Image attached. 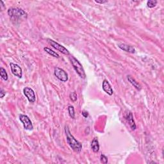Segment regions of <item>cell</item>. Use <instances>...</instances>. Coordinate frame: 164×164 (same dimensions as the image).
Masks as SVG:
<instances>
[{
  "mask_svg": "<svg viewBox=\"0 0 164 164\" xmlns=\"http://www.w3.org/2000/svg\"><path fill=\"white\" fill-rule=\"evenodd\" d=\"M65 132H66V135L67 142L69 146L76 152H78V153L80 152L82 149V144L80 142H78L71 134L68 126H65Z\"/></svg>",
  "mask_w": 164,
  "mask_h": 164,
  "instance_id": "obj_1",
  "label": "cell"
},
{
  "mask_svg": "<svg viewBox=\"0 0 164 164\" xmlns=\"http://www.w3.org/2000/svg\"><path fill=\"white\" fill-rule=\"evenodd\" d=\"M7 13L12 21L15 22H19L26 19L28 16L27 13L19 8H10L8 10Z\"/></svg>",
  "mask_w": 164,
  "mask_h": 164,
  "instance_id": "obj_2",
  "label": "cell"
},
{
  "mask_svg": "<svg viewBox=\"0 0 164 164\" xmlns=\"http://www.w3.org/2000/svg\"><path fill=\"white\" fill-rule=\"evenodd\" d=\"M69 60L71 62L72 66H73V68L75 70L76 73L80 76V78L85 79L86 78V74L85 73V70L83 69V67L82 66L81 63L79 62L77 59L75 58L74 56H70L69 57Z\"/></svg>",
  "mask_w": 164,
  "mask_h": 164,
  "instance_id": "obj_3",
  "label": "cell"
},
{
  "mask_svg": "<svg viewBox=\"0 0 164 164\" xmlns=\"http://www.w3.org/2000/svg\"><path fill=\"white\" fill-rule=\"evenodd\" d=\"M47 41L48 43L51 45V46H52L53 47H54L55 49L58 51V52H60V53H63V54L66 55H70V53L68 51V49H67L66 47L63 46H62V45L58 43V42H55V41H53L51 39H47Z\"/></svg>",
  "mask_w": 164,
  "mask_h": 164,
  "instance_id": "obj_4",
  "label": "cell"
},
{
  "mask_svg": "<svg viewBox=\"0 0 164 164\" xmlns=\"http://www.w3.org/2000/svg\"><path fill=\"white\" fill-rule=\"evenodd\" d=\"M54 75L59 80L62 82H66L68 80V75L65 70L60 68V67H55L54 70Z\"/></svg>",
  "mask_w": 164,
  "mask_h": 164,
  "instance_id": "obj_5",
  "label": "cell"
},
{
  "mask_svg": "<svg viewBox=\"0 0 164 164\" xmlns=\"http://www.w3.org/2000/svg\"><path fill=\"white\" fill-rule=\"evenodd\" d=\"M19 119L23 124L24 128L26 130H32L33 129V124L31 121L30 119L27 115L21 114L19 115Z\"/></svg>",
  "mask_w": 164,
  "mask_h": 164,
  "instance_id": "obj_6",
  "label": "cell"
},
{
  "mask_svg": "<svg viewBox=\"0 0 164 164\" xmlns=\"http://www.w3.org/2000/svg\"><path fill=\"white\" fill-rule=\"evenodd\" d=\"M23 93L24 96L27 98L28 100L30 103H34L36 101V96L35 92L30 87H24L23 89Z\"/></svg>",
  "mask_w": 164,
  "mask_h": 164,
  "instance_id": "obj_7",
  "label": "cell"
},
{
  "mask_svg": "<svg viewBox=\"0 0 164 164\" xmlns=\"http://www.w3.org/2000/svg\"><path fill=\"white\" fill-rule=\"evenodd\" d=\"M10 66L12 74L15 76H16V77H18L19 78H21L22 76V72L21 67L19 66V65L14 63H10Z\"/></svg>",
  "mask_w": 164,
  "mask_h": 164,
  "instance_id": "obj_8",
  "label": "cell"
},
{
  "mask_svg": "<svg viewBox=\"0 0 164 164\" xmlns=\"http://www.w3.org/2000/svg\"><path fill=\"white\" fill-rule=\"evenodd\" d=\"M102 88L104 91L110 96H112L113 94V93H114L112 87L110 85V84L108 81V80H103L102 83Z\"/></svg>",
  "mask_w": 164,
  "mask_h": 164,
  "instance_id": "obj_9",
  "label": "cell"
},
{
  "mask_svg": "<svg viewBox=\"0 0 164 164\" xmlns=\"http://www.w3.org/2000/svg\"><path fill=\"white\" fill-rule=\"evenodd\" d=\"M118 47H119L121 49H122L126 52H128L129 53H135V48L131 46H129V45L124 44V43H119L118 44Z\"/></svg>",
  "mask_w": 164,
  "mask_h": 164,
  "instance_id": "obj_10",
  "label": "cell"
},
{
  "mask_svg": "<svg viewBox=\"0 0 164 164\" xmlns=\"http://www.w3.org/2000/svg\"><path fill=\"white\" fill-rule=\"evenodd\" d=\"M126 119L128 121V123L129 124V125L131 127V128L132 130H135L136 129V124L135 123V121L134 119V116H133V114L131 112H129V114L126 116Z\"/></svg>",
  "mask_w": 164,
  "mask_h": 164,
  "instance_id": "obj_11",
  "label": "cell"
},
{
  "mask_svg": "<svg viewBox=\"0 0 164 164\" xmlns=\"http://www.w3.org/2000/svg\"><path fill=\"white\" fill-rule=\"evenodd\" d=\"M127 79H128V80L129 81V83H131L135 89H137L138 90H140L142 89V87H141L140 85L138 83V82L135 80L131 75L127 76Z\"/></svg>",
  "mask_w": 164,
  "mask_h": 164,
  "instance_id": "obj_12",
  "label": "cell"
},
{
  "mask_svg": "<svg viewBox=\"0 0 164 164\" xmlns=\"http://www.w3.org/2000/svg\"><path fill=\"white\" fill-rule=\"evenodd\" d=\"M91 149H92V151L94 152H98L100 150V144H99L98 139L97 137L94 138V139L92 140L91 142Z\"/></svg>",
  "mask_w": 164,
  "mask_h": 164,
  "instance_id": "obj_13",
  "label": "cell"
},
{
  "mask_svg": "<svg viewBox=\"0 0 164 164\" xmlns=\"http://www.w3.org/2000/svg\"><path fill=\"white\" fill-rule=\"evenodd\" d=\"M44 50L47 53H48V54L50 55L51 56H54V57H55V58H59V57H60V56H59V55L57 53L54 52V51L52 50V49H50V48H49V47H44Z\"/></svg>",
  "mask_w": 164,
  "mask_h": 164,
  "instance_id": "obj_14",
  "label": "cell"
},
{
  "mask_svg": "<svg viewBox=\"0 0 164 164\" xmlns=\"http://www.w3.org/2000/svg\"><path fill=\"white\" fill-rule=\"evenodd\" d=\"M0 75H1V77L3 80H8V74L6 70H5L3 67H1V68H0Z\"/></svg>",
  "mask_w": 164,
  "mask_h": 164,
  "instance_id": "obj_15",
  "label": "cell"
},
{
  "mask_svg": "<svg viewBox=\"0 0 164 164\" xmlns=\"http://www.w3.org/2000/svg\"><path fill=\"white\" fill-rule=\"evenodd\" d=\"M68 112H69V116L73 118V119H75V108L73 106L70 105L68 106Z\"/></svg>",
  "mask_w": 164,
  "mask_h": 164,
  "instance_id": "obj_16",
  "label": "cell"
},
{
  "mask_svg": "<svg viewBox=\"0 0 164 164\" xmlns=\"http://www.w3.org/2000/svg\"><path fill=\"white\" fill-rule=\"evenodd\" d=\"M157 1L156 0H149L148 2H147V6L149 8H153L155 7H156V5H157Z\"/></svg>",
  "mask_w": 164,
  "mask_h": 164,
  "instance_id": "obj_17",
  "label": "cell"
},
{
  "mask_svg": "<svg viewBox=\"0 0 164 164\" xmlns=\"http://www.w3.org/2000/svg\"><path fill=\"white\" fill-rule=\"evenodd\" d=\"M70 99L72 100V101L75 102L76 100H77V94H76V92H72L70 93L69 94Z\"/></svg>",
  "mask_w": 164,
  "mask_h": 164,
  "instance_id": "obj_18",
  "label": "cell"
},
{
  "mask_svg": "<svg viewBox=\"0 0 164 164\" xmlns=\"http://www.w3.org/2000/svg\"><path fill=\"white\" fill-rule=\"evenodd\" d=\"M100 160H101V162L103 163L106 164L108 163V158H107L104 155H103V154L101 155Z\"/></svg>",
  "mask_w": 164,
  "mask_h": 164,
  "instance_id": "obj_19",
  "label": "cell"
},
{
  "mask_svg": "<svg viewBox=\"0 0 164 164\" xmlns=\"http://www.w3.org/2000/svg\"><path fill=\"white\" fill-rule=\"evenodd\" d=\"M5 94H6V92H5V90L3 89H1V90H0V97H1V98H3Z\"/></svg>",
  "mask_w": 164,
  "mask_h": 164,
  "instance_id": "obj_20",
  "label": "cell"
},
{
  "mask_svg": "<svg viewBox=\"0 0 164 164\" xmlns=\"http://www.w3.org/2000/svg\"><path fill=\"white\" fill-rule=\"evenodd\" d=\"M81 114L85 118H87V117L89 116V113L87 112H86V111H83V112H82Z\"/></svg>",
  "mask_w": 164,
  "mask_h": 164,
  "instance_id": "obj_21",
  "label": "cell"
},
{
  "mask_svg": "<svg viewBox=\"0 0 164 164\" xmlns=\"http://www.w3.org/2000/svg\"><path fill=\"white\" fill-rule=\"evenodd\" d=\"M95 2L97 3L103 4V3H106V2H108V1H97V0H96Z\"/></svg>",
  "mask_w": 164,
  "mask_h": 164,
  "instance_id": "obj_22",
  "label": "cell"
}]
</instances>
